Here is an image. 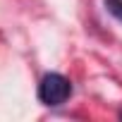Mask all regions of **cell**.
Returning <instances> with one entry per match:
<instances>
[{
	"mask_svg": "<svg viewBox=\"0 0 122 122\" xmlns=\"http://www.w3.org/2000/svg\"><path fill=\"white\" fill-rule=\"evenodd\" d=\"M70 96H72V81L57 72L46 74L38 84V101L48 108H57V105L67 103Z\"/></svg>",
	"mask_w": 122,
	"mask_h": 122,
	"instance_id": "1",
	"label": "cell"
},
{
	"mask_svg": "<svg viewBox=\"0 0 122 122\" xmlns=\"http://www.w3.org/2000/svg\"><path fill=\"white\" fill-rule=\"evenodd\" d=\"M103 3H105V10H108L115 19L122 22V0H103Z\"/></svg>",
	"mask_w": 122,
	"mask_h": 122,
	"instance_id": "2",
	"label": "cell"
}]
</instances>
